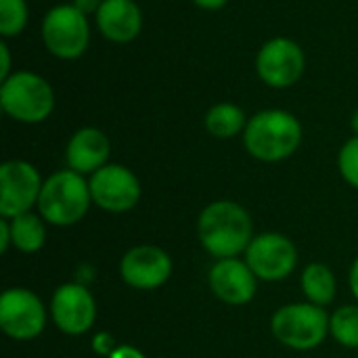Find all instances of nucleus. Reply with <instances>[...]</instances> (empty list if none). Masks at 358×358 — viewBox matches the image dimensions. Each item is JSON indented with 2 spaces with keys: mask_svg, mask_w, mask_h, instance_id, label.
Masks as SVG:
<instances>
[{
  "mask_svg": "<svg viewBox=\"0 0 358 358\" xmlns=\"http://www.w3.org/2000/svg\"><path fill=\"white\" fill-rule=\"evenodd\" d=\"M252 216L235 201H214L199 214L197 235L214 258H235L252 243Z\"/></svg>",
  "mask_w": 358,
  "mask_h": 358,
  "instance_id": "nucleus-1",
  "label": "nucleus"
},
{
  "mask_svg": "<svg viewBox=\"0 0 358 358\" xmlns=\"http://www.w3.org/2000/svg\"><path fill=\"white\" fill-rule=\"evenodd\" d=\"M243 143L252 157L260 162H281L300 147L302 124L289 111L266 109L248 122Z\"/></svg>",
  "mask_w": 358,
  "mask_h": 358,
  "instance_id": "nucleus-2",
  "label": "nucleus"
},
{
  "mask_svg": "<svg viewBox=\"0 0 358 358\" xmlns=\"http://www.w3.org/2000/svg\"><path fill=\"white\" fill-rule=\"evenodd\" d=\"M90 201V185L84 176L73 170H59L44 180L38 208L48 224L71 227L86 216Z\"/></svg>",
  "mask_w": 358,
  "mask_h": 358,
  "instance_id": "nucleus-3",
  "label": "nucleus"
},
{
  "mask_svg": "<svg viewBox=\"0 0 358 358\" xmlns=\"http://www.w3.org/2000/svg\"><path fill=\"white\" fill-rule=\"evenodd\" d=\"M0 105L6 115L23 124L44 122L55 109L50 84L31 71H15L0 86Z\"/></svg>",
  "mask_w": 358,
  "mask_h": 358,
  "instance_id": "nucleus-4",
  "label": "nucleus"
},
{
  "mask_svg": "<svg viewBox=\"0 0 358 358\" xmlns=\"http://www.w3.org/2000/svg\"><path fill=\"white\" fill-rule=\"evenodd\" d=\"M273 336L287 348L313 350L323 344L329 331V317L317 304H287L271 321Z\"/></svg>",
  "mask_w": 358,
  "mask_h": 358,
  "instance_id": "nucleus-5",
  "label": "nucleus"
},
{
  "mask_svg": "<svg viewBox=\"0 0 358 358\" xmlns=\"http://www.w3.org/2000/svg\"><path fill=\"white\" fill-rule=\"evenodd\" d=\"M42 40L50 55L59 59H78L90 40V25L73 4H59L42 19Z\"/></svg>",
  "mask_w": 358,
  "mask_h": 358,
  "instance_id": "nucleus-6",
  "label": "nucleus"
},
{
  "mask_svg": "<svg viewBox=\"0 0 358 358\" xmlns=\"http://www.w3.org/2000/svg\"><path fill=\"white\" fill-rule=\"evenodd\" d=\"M46 325V308L40 298L25 289L13 287L0 296V329L17 340L27 342L42 334Z\"/></svg>",
  "mask_w": 358,
  "mask_h": 358,
  "instance_id": "nucleus-7",
  "label": "nucleus"
},
{
  "mask_svg": "<svg viewBox=\"0 0 358 358\" xmlns=\"http://www.w3.org/2000/svg\"><path fill=\"white\" fill-rule=\"evenodd\" d=\"M42 180L38 170L23 159H10L0 166V214L2 218H15L25 214L38 203L42 193Z\"/></svg>",
  "mask_w": 358,
  "mask_h": 358,
  "instance_id": "nucleus-8",
  "label": "nucleus"
},
{
  "mask_svg": "<svg viewBox=\"0 0 358 358\" xmlns=\"http://www.w3.org/2000/svg\"><path fill=\"white\" fill-rule=\"evenodd\" d=\"M88 185L92 201L105 212H128L141 199V182L126 166L107 164L90 176Z\"/></svg>",
  "mask_w": 358,
  "mask_h": 358,
  "instance_id": "nucleus-9",
  "label": "nucleus"
},
{
  "mask_svg": "<svg viewBox=\"0 0 358 358\" xmlns=\"http://www.w3.org/2000/svg\"><path fill=\"white\" fill-rule=\"evenodd\" d=\"M245 262L262 281H281L298 264L296 245L281 233H264L252 239L245 250Z\"/></svg>",
  "mask_w": 358,
  "mask_h": 358,
  "instance_id": "nucleus-10",
  "label": "nucleus"
},
{
  "mask_svg": "<svg viewBox=\"0 0 358 358\" xmlns=\"http://www.w3.org/2000/svg\"><path fill=\"white\" fill-rule=\"evenodd\" d=\"M304 50L298 42L289 38H273L268 40L256 59L258 76L264 84L273 88L294 86L304 73Z\"/></svg>",
  "mask_w": 358,
  "mask_h": 358,
  "instance_id": "nucleus-11",
  "label": "nucleus"
},
{
  "mask_svg": "<svg viewBox=\"0 0 358 358\" xmlns=\"http://www.w3.org/2000/svg\"><path fill=\"white\" fill-rule=\"evenodd\" d=\"M120 275L126 285L141 292H151L170 279L172 260L157 245H136L124 254L120 262Z\"/></svg>",
  "mask_w": 358,
  "mask_h": 358,
  "instance_id": "nucleus-12",
  "label": "nucleus"
},
{
  "mask_svg": "<svg viewBox=\"0 0 358 358\" xmlns=\"http://www.w3.org/2000/svg\"><path fill=\"white\" fill-rule=\"evenodd\" d=\"M50 315L55 325L67 336L86 334L96 319V304L92 294L80 283L61 285L50 302Z\"/></svg>",
  "mask_w": 358,
  "mask_h": 358,
  "instance_id": "nucleus-13",
  "label": "nucleus"
},
{
  "mask_svg": "<svg viewBox=\"0 0 358 358\" xmlns=\"http://www.w3.org/2000/svg\"><path fill=\"white\" fill-rule=\"evenodd\" d=\"M256 275L237 258H222L210 271V287L218 300L231 306L248 304L256 296Z\"/></svg>",
  "mask_w": 358,
  "mask_h": 358,
  "instance_id": "nucleus-14",
  "label": "nucleus"
},
{
  "mask_svg": "<svg viewBox=\"0 0 358 358\" xmlns=\"http://www.w3.org/2000/svg\"><path fill=\"white\" fill-rule=\"evenodd\" d=\"M109 138L99 128H80L67 143L65 162L78 174H94L107 166Z\"/></svg>",
  "mask_w": 358,
  "mask_h": 358,
  "instance_id": "nucleus-15",
  "label": "nucleus"
},
{
  "mask_svg": "<svg viewBox=\"0 0 358 358\" xmlns=\"http://www.w3.org/2000/svg\"><path fill=\"white\" fill-rule=\"evenodd\" d=\"M96 25L111 42H130L143 27V15L134 0H103L96 10Z\"/></svg>",
  "mask_w": 358,
  "mask_h": 358,
  "instance_id": "nucleus-16",
  "label": "nucleus"
},
{
  "mask_svg": "<svg viewBox=\"0 0 358 358\" xmlns=\"http://www.w3.org/2000/svg\"><path fill=\"white\" fill-rule=\"evenodd\" d=\"M302 289L310 304L327 306L336 298V277L325 264H308L302 273Z\"/></svg>",
  "mask_w": 358,
  "mask_h": 358,
  "instance_id": "nucleus-17",
  "label": "nucleus"
},
{
  "mask_svg": "<svg viewBox=\"0 0 358 358\" xmlns=\"http://www.w3.org/2000/svg\"><path fill=\"white\" fill-rule=\"evenodd\" d=\"M10 235H13V245L19 252L34 254L42 250L46 241V227L36 214L25 212V214L10 218Z\"/></svg>",
  "mask_w": 358,
  "mask_h": 358,
  "instance_id": "nucleus-18",
  "label": "nucleus"
},
{
  "mask_svg": "<svg viewBox=\"0 0 358 358\" xmlns=\"http://www.w3.org/2000/svg\"><path fill=\"white\" fill-rule=\"evenodd\" d=\"M248 120L241 107L233 103H218L206 113V128L212 136L218 138H231L245 130Z\"/></svg>",
  "mask_w": 358,
  "mask_h": 358,
  "instance_id": "nucleus-19",
  "label": "nucleus"
},
{
  "mask_svg": "<svg viewBox=\"0 0 358 358\" xmlns=\"http://www.w3.org/2000/svg\"><path fill=\"white\" fill-rule=\"evenodd\" d=\"M329 331L346 348H358V306H342L329 319Z\"/></svg>",
  "mask_w": 358,
  "mask_h": 358,
  "instance_id": "nucleus-20",
  "label": "nucleus"
},
{
  "mask_svg": "<svg viewBox=\"0 0 358 358\" xmlns=\"http://www.w3.org/2000/svg\"><path fill=\"white\" fill-rule=\"evenodd\" d=\"M27 25L25 0H0V34L4 38L19 36Z\"/></svg>",
  "mask_w": 358,
  "mask_h": 358,
  "instance_id": "nucleus-21",
  "label": "nucleus"
},
{
  "mask_svg": "<svg viewBox=\"0 0 358 358\" xmlns=\"http://www.w3.org/2000/svg\"><path fill=\"white\" fill-rule=\"evenodd\" d=\"M338 166H340L344 180L348 185H352L355 189H358V136H352L342 147L340 157H338Z\"/></svg>",
  "mask_w": 358,
  "mask_h": 358,
  "instance_id": "nucleus-22",
  "label": "nucleus"
},
{
  "mask_svg": "<svg viewBox=\"0 0 358 358\" xmlns=\"http://www.w3.org/2000/svg\"><path fill=\"white\" fill-rule=\"evenodd\" d=\"M117 348H120V346H117L115 338H113L111 334H107V331L96 334L94 340H92V350H94L96 355H101V357H111Z\"/></svg>",
  "mask_w": 358,
  "mask_h": 358,
  "instance_id": "nucleus-23",
  "label": "nucleus"
},
{
  "mask_svg": "<svg viewBox=\"0 0 358 358\" xmlns=\"http://www.w3.org/2000/svg\"><path fill=\"white\" fill-rule=\"evenodd\" d=\"M78 10H82L84 15H96V10L101 8V4H103V0H73L71 2Z\"/></svg>",
  "mask_w": 358,
  "mask_h": 358,
  "instance_id": "nucleus-24",
  "label": "nucleus"
},
{
  "mask_svg": "<svg viewBox=\"0 0 358 358\" xmlns=\"http://www.w3.org/2000/svg\"><path fill=\"white\" fill-rule=\"evenodd\" d=\"M0 57H2V65H0V78L6 80L10 76V55H8V46L6 42H0Z\"/></svg>",
  "mask_w": 358,
  "mask_h": 358,
  "instance_id": "nucleus-25",
  "label": "nucleus"
},
{
  "mask_svg": "<svg viewBox=\"0 0 358 358\" xmlns=\"http://www.w3.org/2000/svg\"><path fill=\"white\" fill-rule=\"evenodd\" d=\"M10 243H13V235H10V222L2 220V222H0V252H6Z\"/></svg>",
  "mask_w": 358,
  "mask_h": 358,
  "instance_id": "nucleus-26",
  "label": "nucleus"
},
{
  "mask_svg": "<svg viewBox=\"0 0 358 358\" xmlns=\"http://www.w3.org/2000/svg\"><path fill=\"white\" fill-rule=\"evenodd\" d=\"M109 358H145V355L141 350L132 348V346H120Z\"/></svg>",
  "mask_w": 358,
  "mask_h": 358,
  "instance_id": "nucleus-27",
  "label": "nucleus"
},
{
  "mask_svg": "<svg viewBox=\"0 0 358 358\" xmlns=\"http://www.w3.org/2000/svg\"><path fill=\"white\" fill-rule=\"evenodd\" d=\"M197 6H201V8H206V10H218V8H222L229 0H193Z\"/></svg>",
  "mask_w": 358,
  "mask_h": 358,
  "instance_id": "nucleus-28",
  "label": "nucleus"
},
{
  "mask_svg": "<svg viewBox=\"0 0 358 358\" xmlns=\"http://www.w3.org/2000/svg\"><path fill=\"white\" fill-rule=\"evenodd\" d=\"M350 289H352L355 298L358 300V258L355 260L352 268H350Z\"/></svg>",
  "mask_w": 358,
  "mask_h": 358,
  "instance_id": "nucleus-29",
  "label": "nucleus"
},
{
  "mask_svg": "<svg viewBox=\"0 0 358 358\" xmlns=\"http://www.w3.org/2000/svg\"><path fill=\"white\" fill-rule=\"evenodd\" d=\"M352 130H355V136H358V111L352 115Z\"/></svg>",
  "mask_w": 358,
  "mask_h": 358,
  "instance_id": "nucleus-30",
  "label": "nucleus"
}]
</instances>
